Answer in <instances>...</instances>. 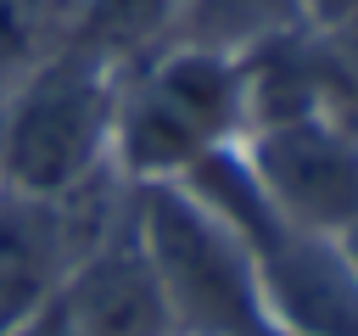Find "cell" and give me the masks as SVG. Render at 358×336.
<instances>
[{
	"label": "cell",
	"instance_id": "6da1fadb",
	"mask_svg": "<svg viewBox=\"0 0 358 336\" xmlns=\"http://www.w3.org/2000/svg\"><path fill=\"white\" fill-rule=\"evenodd\" d=\"M246 95L229 45L173 39L168 50L117 73L112 168L129 185H173L196 162L241 146Z\"/></svg>",
	"mask_w": 358,
	"mask_h": 336
},
{
	"label": "cell",
	"instance_id": "7a4b0ae2",
	"mask_svg": "<svg viewBox=\"0 0 358 336\" xmlns=\"http://www.w3.org/2000/svg\"><path fill=\"white\" fill-rule=\"evenodd\" d=\"M117 73L84 50H56L0 95V190L62 196L112 162Z\"/></svg>",
	"mask_w": 358,
	"mask_h": 336
},
{
	"label": "cell",
	"instance_id": "3957f363",
	"mask_svg": "<svg viewBox=\"0 0 358 336\" xmlns=\"http://www.w3.org/2000/svg\"><path fill=\"white\" fill-rule=\"evenodd\" d=\"M134 230L179 336H263L268 330L246 246L185 185H140Z\"/></svg>",
	"mask_w": 358,
	"mask_h": 336
},
{
	"label": "cell",
	"instance_id": "277c9868",
	"mask_svg": "<svg viewBox=\"0 0 358 336\" xmlns=\"http://www.w3.org/2000/svg\"><path fill=\"white\" fill-rule=\"evenodd\" d=\"M241 162L263 202L302 230L341 235L358 218V129L336 112H296L241 134Z\"/></svg>",
	"mask_w": 358,
	"mask_h": 336
},
{
	"label": "cell",
	"instance_id": "5b68a950",
	"mask_svg": "<svg viewBox=\"0 0 358 336\" xmlns=\"http://www.w3.org/2000/svg\"><path fill=\"white\" fill-rule=\"evenodd\" d=\"M50 314L67 336H179L168 297L145 263L134 213L117 235H106L95 252H84L67 269Z\"/></svg>",
	"mask_w": 358,
	"mask_h": 336
},
{
	"label": "cell",
	"instance_id": "8992f818",
	"mask_svg": "<svg viewBox=\"0 0 358 336\" xmlns=\"http://www.w3.org/2000/svg\"><path fill=\"white\" fill-rule=\"evenodd\" d=\"M67 269L73 252L62 241L50 202L0 190V336L34 325L56 302Z\"/></svg>",
	"mask_w": 358,
	"mask_h": 336
},
{
	"label": "cell",
	"instance_id": "52a82bcc",
	"mask_svg": "<svg viewBox=\"0 0 358 336\" xmlns=\"http://www.w3.org/2000/svg\"><path fill=\"white\" fill-rule=\"evenodd\" d=\"M190 34V0H84L73 50L101 62L106 73H129L134 62L168 50Z\"/></svg>",
	"mask_w": 358,
	"mask_h": 336
},
{
	"label": "cell",
	"instance_id": "ba28073f",
	"mask_svg": "<svg viewBox=\"0 0 358 336\" xmlns=\"http://www.w3.org/2000/svg\"><path fill=\"white\" fill-rule=\"evenodd\" d=\"M84 0H0V95L73 45Z\"/></svg>",
	"mask_w": 358,
	"mask_h": 336
},
{
	"label": "cell",
	"instance_id": "9c48e42d",
	"mask_svg": "<svg viewBox=\"0 0 358 336\" xmlns=\"http://www.w3.org/2000/svg\"><path fill=\"white\" fill-rule=\"evenodd\" d=\"M296 17V0H190V34L207 45H246L263 28H280Z\"/></svg>",
	"mask_w": 358,
	"mask_h": 336
},
{
	"label": "cell",
	"instance_id": "30bf717a",
	"mask_svg": "<svg viewBox=\"0 0 358 336\" xmlns=\"http://www.w3.org/2000/svg\"><path fill=\"white\" fill-rule=\"evenodd\" d=\"M296 22L313 34H358V0H296Z\"/></svg>",
	"mask_w": 358,
	"mask_h": 336
},
{
	"label": "cell",
	"instance_id": "8fae6325",
	"mask_svg": "<svg viewBox=\"0 0 358 336\" xmlns=\"http://www.w3.org/2000/svg\"><path fill=\"white\" fill-rule=\"evenodd\" d=\"M336 241H341V252H347V263H352V274H358V218H352V224H347Z\"/></svg>",
	"mask_w": 358,
	"mask_h": 336
}]
</instances>
